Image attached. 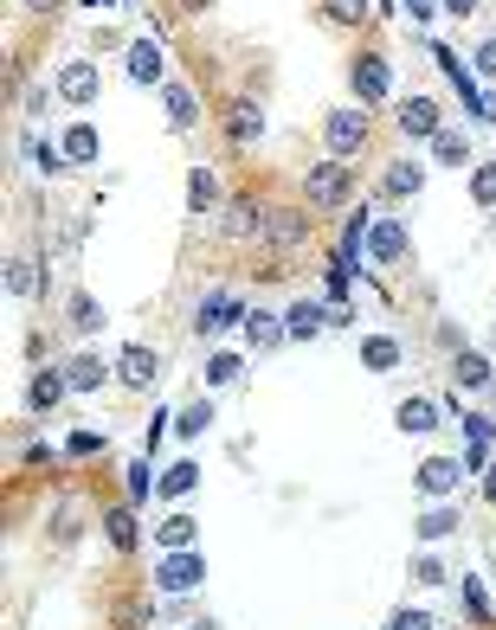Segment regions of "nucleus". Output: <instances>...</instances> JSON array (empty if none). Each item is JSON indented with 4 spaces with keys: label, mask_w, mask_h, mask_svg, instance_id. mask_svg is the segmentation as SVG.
Returning a JSON list of instances; mask_svg holds the SVG:
<instances>
[{
    "label": "nucleus",
    "mask_w": 496,
    "mask_h": 630,
    "mask_svg": "<svg viewBox=\"0 0 496 630\" xmlns=\"http://www.w3.org/2000/svg\"><path fill=\"white\" fill-rule=\"evenodd\" d=\"M348 200H355V174H348V161H316L304 174V206L309 213H342Z\"/></svg>",
    "instance_id": "obj_1"
},
{
    "label": "nucleus",
    "mask_w": 496,
    "mask_h": 630,
    "mask_svg": "<svg viewBox=\"0 0 496 630\" xmlns=\"http://www.w3.org/2000/svg\"><path fill=\"white\" fill-rule=\"evenodd\" d=\"M348 90H355L361 110H381L387 97H393V58L387 52H355L348 58Z\"/></svg>",
    "instance_id": "obj_2"
},
{
    "label": "nucleus",
    "mask_w": 496,
    "mask_h": 630,
    "mask_svg": "<svg viewBox=\"0 0 496 630\" xmlns=\"http://www.w3.org/2000/svg\"><path fill=\"white\" fill-rule=\"evenodd\" d=\"M368 136H374V110H361V104H342V110L323 116V149L336 154V161L368 149Z\"/></svg>",
    "instance_id": "obj_3"
},
{
    "label": "nucleus",
    "mask_w": 496,
    "mask_h": 630,
    "mask_svg": "<svg viewBox=\"0 0 496 630\" xmlns=\"http://www.w3.org/2000/svg\"><path fill=\"white\" fill-rule=\"evenodd\" d=\"M265 238L277 258H291V252H304L309 245V206H265Z\"/></svg>",
    "instance_id": "obj_4"
},
{
    "label": "nucleus",
    "mask_w": 496,
    "mask_h": 630,
    "mask_svg": "<svg viewBox=\"0 0 496 630\" xmlns=\"http://www.w3.org/2000/svg\"><path fill=\"white\" fill-rule=\"evenodd\" d=\"M393 122H400V136H413V142H432V136H445V110H439V97H432V90H413V97H400V104H393Z\"/></svg>",
    "instance_id": "obj_5"
},
{
    "label": "nucleus",
    "mask_w": 496,
    "mask_h": 630,
    "mask_svg": "<svg viewBox=\"0 0 496 630\" xmlns=\"http://www.w3.org/2000/svg\"><path fill=\"white\" fill-rule=\"evenodd\" d=\"M200 579H207V559L193 554H161V566H155V592L161 598H188V592H200Z\"/></svg>",
    "instance_id": "obj_6"
},
{
    "label": "nucleus",
    "mask_w": 496,
    "mask_h": 630,
    "mask_svg": "<svg viewBox=\"0 0 496 630\" xmlns=\"http://www.w3.org/2000/svg\"><path fill=\"white\" fill-rule=\"evenodd\" d=\"M432 58H439V72H445V77H452V84H458L464 110L477 116V122H496V104H490V97H484V90H477V77H471V65H464L458 52H452V45H432Z\"/></svg>",
    "instance_id": "obj_7"
},
{
    "label": "nucleus",
    "mask_w": 496,
    "mask_h": 630,
    "mask_svg": "<svg viewBox=\"0 0 496 630\" xmlns=\"http://www.w3.org/2000/svg\"><path fill=\"white\" fill-rule=\"evenodd\" d=\"M245 316H252V309L232 297V290H207V297H200V309H193V334H207V341H213V334L239 329Z\"/></svg>",
    "instance_id": "obj_8"
},
{
    "label": "nucleus",
    "mask_w": 496,
    "mask_h": 630,
    "mask_svg": "<svg viewBox=\"0 0 496 630\" xmlns=\"http://www.w3.org/2000/svg\"><path fill=\"white\" fill-rule=\"evenodd\" d=\"M258 232H265V200H258V193H232L226 213H220V238L245 245V238H258Z\"/></svg>",
    "instance_id": "obj_9"
},
{
    "label": "nucleus",
    "mask_w": 496,
    "mask_h": 630,
    "mask_svg": "<svg viewBox=\"0 0 496 630\" xmlns=\"http://www.w3.org/2000/svg\"><path fill=\"white\" fill-rule=\"evenodd\" d=\"M97 90H104V77H97L91 58H65V65H59V97H65L72 110H91V104H97Z\"/></svg>",
    "instance_id": "obj_10"
},
{
    "label": "nucleus",
    "mask_w": 496,
    "mask_h": 630,
    "mask_svg": "<svg viewBox=\"0 0 496 630\" xmlns=\"http://www.w3.org/2000/svg\"><path fill=\"white\" fill-rule=\"evenodd\" d=\"M407 252H413V238H407V225L393 220V213H381V220L368 225V258L374 264H407Z\"/></svg>",
    "instance_id": "obj_11"
},
{
    "label": "nucleus",
    "mask_w": 496,
    "mask_h": 630,
    "mask_svg": "<svg viewBox=\"0 0 496 630\" xmlns=\"http://www.w3.org/2000/svg\"><path fill=\"white\" fill-rule=\"evenodd\" d=\"M155 373H161V361H155V348H143V341H129V348H116V380L129 386V393H149Z\"/></svg>",
    "instance_id": "obj_12"
},
{
    "label": "nucleus",
    "mask_w": 496,
    "mask_h": 630,
    "mask_svg": "<svg viewBox=\"0 0 496 630\" xmlns=\"http://www.w3.org/2000/svg\"><path fill=\"white\" fill-rule=\"evenodd\" d=\"M161 110H168V129H175V136L200 129V97H193V84H181V77L161 84Z\"/></svg>",
    "instance_id": "obj_13"
},
{
    "label": "nucleus",
    "mask_w": 496,
    "mask_h": 630,
    "mask_svg": "<svg viewBox=\"0 0 496 630\" xmlns=\"http://www.w3.org/2000/svg\"><path fill=\"white\" fill-rule=\"evenodd\" d=\"M123 72L136 77V84H149V90H161V84H168V58H161L155 39H136V45L123 52Z\"/></svg>",
    "instance_id": "obj_14"
},
{
    "label": "nucleus",
    "mask_w": 496,
    "mask_h": 630,
    "mask_svg": "<svg viewBox=\"0 0 496 630\" xmlns=\"http://www.w3.org/2000/svg\"><path fill=\"white\" fill-rule=\"evenodd\" d=\"M458 482H464L458 457H425L420 470H413V489H420V495H432V502H439V495H452Z\"/></svg>",
    "instance_id": "obj_15"
},
{
    "label": "nucleus",
    "mask_w": 496,
    "mask_h": 630,
    "mask_svg": "<svg viewBox=\"0 0 496 630\" xmlns=\"http://www.w3.org/2000/svg\"><path fill=\"white\" fill-rule=\"evenodd\" d=\"M452 386H458V393H490V386H496L490 354H477V348H458V354H452Z\"/></svg>",
    "instance_id": "obj_16"
},
{
    "label": "nucleus",
    "mask_w": 496,
    "mask_h": 630,
    "mask_svg": "<svg viewBox=\"0 0 496 630\" xmlns=\"http://www.w3.org/2000/svg\"><path fill=\"white\" fill-rule=\"evenodd\" d=\"M393 425H400L407 438H425V431H439L445 418H439V399H432V393H413V399H400V412H393Z\"/></svg>",
    "instance_id": "obj_17"
},
{
    "label": "nucleus",
    "mask_w": 496,
    "mask_h": 630,
    "mask_svg": "<svg viewBox=\"0 0 496 630\" xmlns=\"http://www.w3.org/2000/svg\"><path fill=\"white\" fill-rule=\"evenodd\" d=\"M59 154H65V168H91V161L104 154V136H97L91 122H65V136H59Z\"/></svg>",
    "instance_id": "obj_18"
},
{
    "label": "nucleus",
    "mask_w": 496,
    "mask_h": 630,
    "mask_svg": "<svg viewBox=\"0 0 496 630\" xmlns=\"http://www.w3.org/2000/svg\"><path fill=\"white\" fill-rule=\"evenodd\" d=\"M65 380H72V393H104V386H110V361L84 348V354L65 361Z\"/></svg>",
    "instance_id": "obj_19"
},
{
    "label": "nucleus",
    "mask_w": 496,
    "mask_h": 630,
    "mask_svg": "<svg viewBox=\"0 0 496 630\" xmlns=\"http://www.w3.org/2000/svg\"><path fill=\"white\" fill-rule=\"evenodd\" d=\"M72 393V380H65V367H39L33 380H27V412H52L59 399Z\"/></svg>",
    "instance_id": "obj_20"
},
{
    "label": "nucleus",
    "mask_w": 496,
    "mask_h": 630,
    "mask_svg": "<svg viewBox=\"0 0 496 630\" xmlns=\"http://www.w3.org/2000/svg\"><path fill=\"white\" fill-rule=\"evenodd\" d=\"M220 200H226V193H220V174H213L207 161H193L188 168V213H220Z\"/></svg>",
    "instance_id": "obj_21"
},
{
    "label": "nucleus",
    "mask_w": 496,
    "mask_h": 630,
    "mask_svg": "<svg viewBox=\"0 0 496 630\" xmlns=\"http://www.w3.org/2000/svg\"><path fill=\"white\" fill-rule=\"evenodd\" d=\"M420 186H425V161H387V174H381L387 200H413Z\"/></svg>",
    "instance_id": "obj_22"
},
{
    "label": "nucleus",
    "mask_w": 496,
    "mask_h": 630,
    "mask_svg": "<svg viewBox=\"0 0 496 630\" xmlns=\"http://www.w3.org/2000/svg\"><path fill=\"white\" fill-rule=\"evenodd\" d=\"M193 541H200V521H193V515L155 521V547H161V554H188Z\"/></svg>",
    "instance_id": "obj_23"
},
{
    "label": "nucleus",
    "mask_w": 496,
    "mask_h": 630,
    "mask_svg": "<svg viewBox=\"0 0 496 630\" xmlns=\"http://www.w3.org/2000/svg\"><path fill=\"white\" fill-rule=\"evenodd\" d=\"M400 361H407V348L393 334H361V367L368 373H393Z\"/></svg>",
    "instance_id": "obj_24"
},
{
    "label": "nucleus",
    "mask_w": 496,
    "mask_h": 630,
    "mask_svg": "<svg viewBox=\"0 0 496 630\" xmlns=\"http://www.w3.org/2000/svg\"><path fill=\"white\" fill-rule=\"evenodd\" d=\"M193 489H200V463H193V457L168 463V470H161V482H155V495H161V502H181V495H193Z\"/></svg>",
    "instance_id": "obj_25"
},
{
    "label": "nucleus",
    "mask_w": 496,
    "mask_h": 630,
    "mask_svg": "<svg viewBox=\"0 0 496 630\" xmlns=\"http://www.w3.org/2000/svg\"><path fill=\"white\" fill-rule=\"evenodd\" d=\"M226 129H232V142H239V149H252V142L265 136V110H258L252 97H239V104H232V116H226Z\"/></svg>",
    "instance_id": "obj_26"
},
{
    "label": "nucleus",
    "mask_w": 496,
    "mask_h": 630,
    "mask_svg": "<svg viewBox=\"0 0 496 630\" xmlns=\"http://www.w3.org/2000/svg\"><path fill=\"white\" fill-rule=\"evenodd\" d=\"M104 541H110L116 554H136V541H143L136 509H104Z\"/></svg>",
    "instance_id": "obj_27"
},
{
    "label": "nucleus",
    "mask_w": 496,
    "mask_h": 630,
    "mask_svg": "<svg viewBox=\"0 0 496 630\" xmlns=\"http://www.w3.org/2000/svg\"><path fill=\"white\" fill-rule=\"evenodd\" d=\"M323 322H329V309H323V302H297V309H284V334H291V341H316Z\"/></svg>",
    "instance_id": "obj_28"
},
{
    "label": "nucleus",
    "mask_w": 496,
    "mask_h": 630,
    "mask_svg": "<svg viewBox=\"0 0 496 630\" xmlns=\"http://www.w3.org/2000/svg\"><path fill=\"white\" fill-rule=\"evenodd\" d=\"M245 341H252V348H284V341H291V334H284V322H277V316H265V309H252V316H245Z\"/></svg>",
    "instance_id": "obj_29"
},
{
    "label": "nucleus",
    "mask_w": 496,
    "mask_h": 630,
    "mask_svg": "<svg viewBox=\"0 0 496 630\" xmlns=\"http://www.w3.org/2000/svg\"><path fill=\"white\" fill-rule=\"evenodd\" d=\"M239 373H245V361L220 348V354H207V367H200V380H207V393H226V386L239 380Z\"/></svg>",
    "instance_id": "obj_30"
},
{
    "label": "nucleus",
    "mask_w": 496,
    "mask_h": 630,
    "mask_svg": "<svg viewBox=\"0 0 496 630\" xmlns=\"http://www.w3.org/2000/svg\"><path fill=\"white\" fill-rule=\"evenodd\" d=\"M458 527H464V515H458V509H445V502H439V509H425V515H420V541H452Z\"/></svg>",
    "instance_id": "obj_31"
},
{
    "label": "nucleus",
    "mask_w": 496,
    "mask_h": 630,
    "mask_svg": "<svg viewBox=\"0 0 496 630\" xmlns=\"http://www.w3.org/2000/svg\"><path fill=\"white\" fill-rule=\"evenodd\" d=\"M432 161H439V168H464V161H471V136H458V129L432 136Z\"/></svg>",
    "instance_id": "obj_32"
},
{
    "label": "nucleus",
    "mask_w": 496,
    "mask_h": 630,
    "mask_svg": "<svg viewBox=\"0 0 496 630\" xmlns=\"http://www.w3.org/2000/svg\"><path fill=\"white\" fill-rule=\"evenodd\" d=\"M65 309H72L65 322H72L77 334H97V329H104V309H97V297H84V290H72V302H65Z\"/></svg>",
    "instance_id": "obj_33"
},
{
    "label": "nucleus",
    "mask_w": 496,
    "mask_h": 630,
    "mask_svg": "<svg viewBox=\"0 0 496 630\" xmlns=\"http://www.w3.org/2000/svg\"><path fill=\"white\" fill-rule=\"evenodd\" d=\"M0 284H7V297H33V290H39V270H33V258H7V270H0Z\"/></svg>",
    "instance_id": "obj_34"
},
{
    "label": "nucleus",
    "mask_w": 496,
    "mask_h": 630,
    "mask_svg": "<svg viewBox=\"0 0 496 630\" xmlns=\"http://www.w3.org/2000/svg\"><path fill=\"white\" fill-rule=\"evenodd\" d=\"M368 13H374L368 0H323V20L329 26H368Z\"/></svg>",
    "instance_id": "obj_35"
},
{
    "label": "nucleus",
    "mask_w": 496,
    "mask_h": 630,
    "mask_svg": "<svg viewBox=\"0 0 496 630\" xmlns=\"http://www.w3.org/2000/svg\"><path fill=\"white\" fill-rule=\"evenodd\" d=\"M77 534H84V509H77V502H59V509H52V541L72 547Z\"/></svg>",
    "instance_id": "obj_36"
},
{
    "label": "nucleus",
    "mask_w": 496,
    "mask_h": 630,
    "mask_svg": "<svg viewBox=\"0 0 496 630\" xmlns=\"http://www.w3.org/2000/svg\"><path fill=\"white\" fill-rule=\"evenodd\" d=\"M207 425H213V406H207V399H193V406L175 412V431H181V438H207Z\"/></svg>",
    "instance_id": "obj_37"
},
{
    "label": "nucleus",
    "mask_w": 496,
    "mask_h": 630,
    "mask_svg": "<svg viewBox=\"0 0 496 630\" xmlns=\"http://www.w3.org/2000/svg\"><path fill=\"white\" fill-rule=\"evenodd\" d=\"M471 200H477L484 213H496V161H477V168H471Z\"/></svg>",
    "instance_id": "obj_38"
},
{
    "label": "nucleus",
    "mask_w": 496,
    "mask_h": 630,
    "mask_svg": "<svg viewBox=\"0 0 496 630\" xmlns=\"http://www.w3.org/2000/svg\"><path fill=\"white\" fill-rule=\"evenodd\" d=\"M458 598H464V611H471V624H490V592H484V579H477V573L458 586Z\"/></svg>",
    "instance_id": "obj_39"
},
{
    "label": "nucleus",
    "mask_w": 496,
    "mask_h": 630,
    "mask_svg": "<svg viewBox=\"0 0 496 630\" xmlns=\"http://www.w3.org/2000/svg\"><path fill=\"white\" fill-rule=\"evenodd\" d=\"M407 579H413V586H445L452 573H445V559H439V554H413V566H407Z\"/></svg>",
    "instance_id": "obj_40"
},
{
    "label": "nucleus",
    "mask_w": 496,
    "mask_h": 630,
    "mask_svg": "<svg viewBox=\"0 0 496 630\" xmlns=\"http://www.w3.org/2000/svg\"><path fill=\"white\" fill-rule=\"evenodd\" d=\"M464 445H496V418L490 412H464Z\"/></svg>",
    "instance_id": "obj_41"
},
{
    "label": "nucleus",
    "mask_w": 496,
    "mask_h": 630,
    "mask_svg": "<svg viewBox=\"0 0 496 630\" xmlns=\"http://www.w3.org/2000/svg\"><path fill=\"white\" fill-rule=\"evenodd\" d=\"M155 482H161V477H155L149 457H143V463H129V495H136V502H143V495H155Z\"/></svg>",
    "instance_id": "obj_42"
},
{
    "label": "nucleus",
    "mask_w": 496,
    "mask_h": 630,
    "mask_svg": "<svg viewBox=\"0 0 496 630\" xmlns=\"http://www.w3.org/2000/svg\"><path fill=\"white\" fill-rule=\"evenodd\" d=\"M116 618H123V630H143L155 611H149V598H123V605H116Z\"/></svg>",
    "instance_id": "obj_43"
},
{
    "label": "nucleus",
    "mask_w": 496,
    "mask_h": 630,
    "mask_svg": "<svg viewBox=\"0 0 496 630\" xmlns=\"http://www.w3.org/2000/svg\"><path fill=\"white\" fill-rule=\"evenodd\" d=\"M387 630H432V611H420V605H400Z\"/></svg>",
    "instance_id": "obj_44"
},
{
    "label": "nucleus",
    "mask_w": 496,
    "mask_h": 630,
    "mask_svg": "<svg viewBox=\"0 0 496 630\" xmlns=\"http://www.w3.org/2000/svg\"><path fill=\"white\" fill-rule=\"evenodd\" d=\"M323 297H329V302L348 297V264H329V277H323Z\"/></svg>",
    "instance_id": "obj_45"
},
{
    "label": "nucleus",
    "mask_w": 496,
    "mask_h": 630,
    "mask_svg": "<svg viewBox=\"0 0 496 630\" xmlns=\"http://www.w3.org/2000/svg\"><path fill=\"white\" fill-rule=\"evenodd\" d=\"M65 450H72V457H97V450H104V438H97V431H72V438H65Z\"/></svg>",
    "instance_id": "obj_46"
},
{
    "label": "nucleus",
    "mask_w": 496,
    "mask_h": 630,
    "mask_svg": "<svg viewBox=\"0 0 496 630\" xmlns=\"http://www.w3.org/2000/svg\"><path fill=\"white\" fill-rule=\"evenodd\" d=\"M471 58H477V77H496V33L477 39V52H471Z\"/></svg>",
    "instance_id": "obj_47"
},
{
    "label": "nucleus",
    "mask_w": 496,
    "mask_h": 630,
    "mask_svg": "<svg viewBox=\"0 0 496 630\" xmlns=\"http://www.w3.org/2000/svg\"><path fill=\"white\" fill-rule=\"evenodd\" d=\"M490 457H496V445H464V470H490Z\"/></svg>",
    "instance_id": "obj_48"
},
{
    "label": "nucleus",
    "mask_w": 496,
    "mask_h": 630,
    "mask_svg": "<svg viewBox=\"0 0 496 630\" xmlns=\"http://www.w3.org/2000/svg\"><path fill=\"white\" fill-rule=\"evenodd\" d=\"M477 7L484 0H439V13H452V20H477Z\"/></svg>",
    "instance_id": "obj_49"
},
{
    "label": "nucleus",
    "mask_w": 496,
    "mask_h": 630,
    "mask_svg": "<svg viewBox=\"0 0 496 630\" xmlns=\"http://www.w3.org/2000/svg\"><path fill=\"white\" fill-rule=\"evenodd\" d=\"M400 7H407V13H413L420 26H432V13H439V0H400Z\"/></svg>",
    "instance_id": "obj_50"
},
{
    "label": "nucleus",
    "mask_w": 496,
    "mask_h": 630,
    "mask_svg": "<svg viewBox=\"0 0 496 630\" xmlns=\"http://www.w3.org/2000/svg\"><path fill=\"white\" fill-rule=\"evenodd\" d=\"M59 7H65V0H27V13H39V20H52Z\"/></svg>",
    "instance_id": "obj_51"
},
{
    "label": "nucleus",
    "mask_w": 496,
    "mask_h": 630,
    "mask_svg": "<svg viewBox=\"0 0 496 630\" xmlns=\"http://www.w3.org/2000/svg\"><path fill=\"white\" fill-rule=\"evenodd\" d=\"M484 502H496V457H490V470H484Z\"/></svg>",
    "instance_id": "obj_52"
},
{
    "label": "nucleus",
    "mask_w": 496,
    "mask_h": 630,
    "mask_svg": "<svg viewBox=\"0 0 496 630\" xmlns=\"http://www.w3.org/2000/svg\"><path fill=\"white\" fill-rule=\"evenodd\" d=\"M84 7H97V13H110V7H123V0H84Z\"/></svg>",
    "instance_id": "obj_53"
},
{
    "label": "nucleus",
    "mask_w": 496,
    "mask_h": 630,
    "mask_svg": "<svg viewBox=\"0 0 496 630\" xmlns=\"http://www.w3.org/2000/svg\"><path fill=\"white\" fill-rule=\"evenodd\" d=\"M181 7H188V13H207V7H213V0H181Z\"/></svg>",
    "instance_id": "obj_54"
},
{
    "label": "nucleus",
    "mask_w": 496,
    "mask_h": 630,
    "mask_svg": "<svg viewBox=\"0 0 496 630\" xmlns=\"http://www.w3.org/2000/svg\"><path fill=\"white\" fill-rule=\"evenodd\" d=\"M193 630H220V618H193Z\"/></svg>",
    "instance_id": "obj_55"
},
{
    "label": "nucleus",
    "mask_w": 496,
    "mask_h": 630,
    "mask_svg": "<svg viewBox=\"0 0 496 630\" xmlns=\"http://www.w3.org/2000/svg\"><path fill=\"white\" fill-rule=\"evenodd\" d=\"M490 406H496V386H490Z\"/></svg>",
    "instance_id": "obj_56"
},
{
    "label": "nucleus",
    "mask_w": 496,
    "mask_h": 630,
    "mask_svg": "<svg viewBox=\"0 0 496 630\" xmlns=\"http://www.w3.org/2000/svg\"><path fill=\"white\" fill-rule=\"evenodd\" d=\"M490 573H496V554H490Z\"/></svg>",
    "instance_id": "obj_57"
}]
</instances>
